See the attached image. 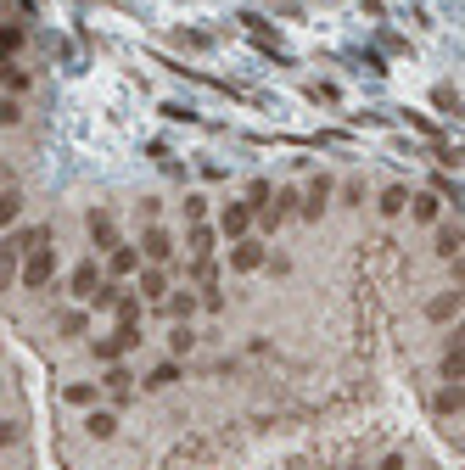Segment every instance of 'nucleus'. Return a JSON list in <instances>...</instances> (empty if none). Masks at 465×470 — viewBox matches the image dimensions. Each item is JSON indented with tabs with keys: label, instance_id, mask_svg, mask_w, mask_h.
I'll list each match as a JSON object with an SVG mask.
<instances>
[{
	"label": "nucleus",
	"instance_id": "20e7f679",
	"mask_svg": "<svg viewBox=\"0 0 465 470\" xmlns=\"http://www.w3.org/2000/svg\"><path fill=\"white\" fill-rule=\"evenodd\" d=\"M219 235H224V241L252 235V207H247V202H224V207H219Z\"/></svg>",
	"mask_w": 465,
	"mask_h": 470
},
{
	"label": "nucleus",
	"instance_id": "2eb2a0df",
	"mask_svg": "<svg viewBox=\"0 0 465 470\" xmlns=\"http://www.w3.org/2000/svg\"><path fill=\"white\" fill-rule=\"evenodd\" d=\"M96 381H68V387H62V403H73V409H90V403H96Z\"/></svg>",
	"mask_w": 465,
	"mask_h": 470
},
{
	"label": "nucleus",
	"instance_id": "72a5a7b5",
	"mask_svg": "<svg viewBox=\"0 0 465 470\" xmlns=\"http://www.w3.org/2000/svg\"><path fill=\"white\" fill-rule=\"evenodd\" d=\"M382 470H404V454H387V459H382Z\"/></svg>",
	"mask_w": 465,
	"mask_h": 470
},
{
	"label": "nucleus",
	"instance_id": "dca6fc26",
	"mask_svg": "<svg viewBox=\"0 0 465 470\" xmlns=\"http://www.w3.org/2000/svg\"><path fill=\"white\" fill-rule=\"evenodd\" d=\"M437 258H454L460 264V219L454 224H437Z\"/></svg>",
	"mask_w": 465,
	"mask_h": 470
},
{
	"label": "nucleus",
	"instance_id": "423d86ee",
	"mask_svg": "<svg viewBox=\"0 0 465 470\" xmlns=\"http://www.w3.org/2000/svg\"><path fill=\"white\" fill-rule=\"evenodd\" d=\"M135 297H140V303H163V297H168V274L157 264H140L135 269Z\"/></svg>",
	"mask_w": 465,
	"mask_h": 470
},
{
	"label": "nucleus",
	"instance_id": "473e14b6",
	"mask_svg": "<svg viewBox=\"0 0 465 470\" xmlns=\"http://www.w3.org/2000/svg\"><path fill=\"white\" fill-rule=\"evenodd\" d=\"M17 442V425H0V448H12Z\"/></svg>",
	"mask_w": 465,
	"mask_h": 470
},
{
	"label": "nucleus",
	"instance_id": "9d476101",
	"mask_svg": "<svg viewBox=\"0 0 465 470\" xmlns=\"http://www.w3.org/2000/svg\"><path fill=\"white\" fill-rule=\"evenodd\" d=\"M197 291H174V297H163V314L174 319V325H191V314H197Z\"/></svg>",
	"mask_w": 465,
	"mask_h": 470
},
{
	"label": "nucleus",
	"instance_id": "4be33fe9",
	"mask_svg": "<svg viewBox=\"0 0 465 470\" xmlns=\"http://www.w3.org/2000/svg\"><path fill=\"white\" fill-rule=\"evenodd\" d=\"M174 381H180V365H157L152 375H146V392H168Z\"/></svg>",
	"mask_w": 465,
	"mask_h": 470
},
{
	"label": "nucleus",
	"instance_id": "a211bd4d",
	"mask_svg": "<svg viewBox=\"0 0 465 470\" xmlns=\"http://www.w3.org/2000/svg\"><path fill=\"white\" fill-rule=\"evenodd\" d=\"M84 432H90V437H96V442H107V437H113V432H118V420H113V415H107V409H96V415H90V420H84Z\"/></svg>",
	"mask_w": 465,
	"mask_h": 470
},
{
	"label": "nucleus",
	"instance_id": "f8f14e48",
	"mask_svg": "<svg viewBox=\"0 0 465 470\" xmlns=\"http://www.w3.org/2000/svg\"><path fill=\"white\" fill-rule=\"evenodd\" d=\"M331 190H336V185L320 174V180L309 185V197H303V207H298V213H303V219H320V213H326V202H331Z\"/></svg>",
	"mask_w": 465,
	"mask_h": 470
},
{
	"label": "nucleus",
	"instance_id": "ddd939ff",
	"mask_svg": "<svg viewBox=\"0 0 465 470\" xmlns=\"http://www.w3.org/2000/svg\"><path fill=\"white\" fill-rule=\"evenodd\" d=\"M404 207L415 213L420 224H437V219H443V197H432V190H420V197H410Z\"/></svg>",
	"mask_w": 465,
	"mask_h": 470
},
{
	"label": "nucleus",
	"instance_id": "a878e982",
	"mask_svg": "<svg viewBox=\"0 0 465 470\" xmlns=\"http://www.w3.org/2000/svg\"><path fill=\"white\" fill-rule=\"evenodd\" d=\"M84 325H90V319H84L79 308H68V314H56V331H62V336H84Z\"/></svg>",
	"mask_w": 465,
	"mask_h": 470
},
{
	"label": "nucleus",
	"instance_id": "aec40b11",
	"mask_svg": "<svg viewBox=\"0 0 465 470\" xmlns=\"http://www.w3.org/2000/svg\"><path fill=\"white\" fill-rule=\"evenodd\" d=\"M404 202H410V190H404V185H387V190H382V202H376V207H382L387 219H398V213H404Z\"/></svg>",
	"mask_w": 465,
	"mask_h": 470
},
{
	"label": "nucleus",
	"instance_id": "39448f33",
	"mask_svg": "<svg viewBox=\"0 0 465 470\" xmlns=\"http://www.w3.org/2000/svg\"><path fill=\"white\" fill-rule=\"evenodd\" d=\"M140 258L163 269L168 258H174V235H168V230H157V224H146V235H140Z\"/></svg>",
	"mask_w": 465,
	"mask_h": 470
},
{
	"label": "nucleus",
	"instance_id": "cd10ccee",
	"mask_svg": "<svg viewBox=\"0 0 465 470\" xmlns=\"http://www.w3.org/2000/svg\"><path fill=\"white\" fill-rule=\"evenodd\" d=\"M113 341H118V353H135L146 336H140V325H118V331H113Z\"/></svg>",
	"mask_w": 465,
	"mask_h": 470
},
{
	"label": "nucleus",
	"instance_id": "412c9836",
	"mask_svg": "<svg viewBox=\"0 0 465 470\" xmlns=\"http://www.w3.org/2000/svg\"><path fill=\"white\" fill-rule=\"evenodd\" d=\"M17 219H23V197H17V190H0V230L17 224Z\"/></svg>",
	"mask_w": 465,
	"mask_h": 470
},
{
	"label": "nucleus",
	"instance_id": "f03ea898",
	"mask_svg": "<svg viewBox=\"0 0 465 470\" xmlns=\"http://www.w3.org/2000/svg\"><path fill=\"white\" fill-rule=\"evenodd\" d=\"M17 281H23L29 291H46V286H56V247H39V252H29V258H23V269H17Z\"/></svg>",
	"mask_w": 465,
	"mask_h": 470
},
{
	"label": "nucleus",
	"instance_id": "393cba45",
	"mask_svg": "<svg viewBox=\"0 0 465 470\" xmlns=\"http://www.w3.org/2000/svg\"><path fill=\"white\" fill-rule=\"evenodd\" d=\"M90 353H96V365H118V358H123L113 336H96V341H90Z\"/></svg>",
	"mask_w": 465,
	"mask_h": 470
},
{
	"label": "nucleus",
	"instance_id": "bb28decb",
	"mask_svg": "<svg viewBox=\"0 0 465 470\" xmlns=\"http://www.w3.org/2000/svg\"><path fill=\"white\" fill-rule=\"evenodd\" d=\"M432 319H449V314H460V291H443V297H432V308H427Z\"/></svg>",
	"mask_w": 465,
	"mask_h": 470
},
{
	"label": "nucleus",
	"instance_id": "2f4dec72",
	"mask_svg": "<svg viewBox=\"0 0 465 470\" xmlns=\"http://www.w3.org/2000/svg\"><path fill=\"white\" fill-rule=\"evenodd\" d=\"M17 118H23V106H17V101H0V123H17Z\"/></svg>",
	"mask_w": 465,
	"mask_h": 470
},
{
	"label": "nucleus",
	"instance_id": "c85d7f7f",
	"mask_svg": "<svg viewBox=\"0 0 465 470\" xmlns=\"http://www.w3.org/2000/svg\"><path fill=\"white\" fill-rule=\"evenodd\" d=\"M168 348H174V353H191V348H197V331H191V325H174V336H168Z\"/></svg>",
	"mask_w": 465,
	"mask_h": 470
},
{
	"label": "nucleus",
	"instance_id": "f704fd0d",
	"mask_svg": "<svg viewBox=\"0 0 465 470\" xmlns=\"http://www.w3.org/2000/svg\"><path fill=\"white\" fill-rule=\"evenodd\" d=\"M0 180H6V174H0Z\"/></svg>",
	"mask_w": 465,
	"mask_h": 470
},
{
	"label": "nucleus",
	"instance_id": "6ab92c4d",
	"mask_svg": "<svg viewBox=\"0 0 465 470\" xmlns=\"http://www.w3.org/2000/svg\"><path fill=\"white\" fill-rule=\"evenodd\" d=\"M269 202H275V190H269V180H252V185H247V207H252V219H258V213H264Z\"/></svg>",
	"mask_w": 465,
	"mask_h": 470
},
{
	"label": "nucleus",
	"instance_id": "6e6552de",
	"mask_svg": "<svg viewBox=\"0 0 465 470\" xmlns=\"http://www.w3.org/2000/svg\"><path fill=\"white\" fill-rule=\"evenodd\" d=\"M185 252H191V258H214V252H219V230L214 224H191V230H185Z\"/></svg>",
	"mask_w": 465,
	"mask_h": 470
},
{
	"label": "nucleus",
	"instance_id": "7ed1b4c3",
	"mask_svg": "<svg viewBox=\"0 0 465 470\" xmlns=\"http://www.w3.org/2000/svg\"><path fill=\"white\" fill-rule=\"evenodd\" d=\"M264 264H269V252H264L258 235H241V241L230 247V269H236V274H252V269H264Z\"/></svg>",
	"mask_w": 465,
	"mask_h": 470
},
{
	"label": "nucleus",
	"instance_id": "1a4fd4ad",
	"mask_svg": "<svg viewBox=\"0 0 465 470\" xmlns=\"http://www.w3.org/2000/svg\"><path fill=\"white\" fill-rule=\"evenodd\" d=\"M135 269H140V247L118 241V247L107 252V274H113V281H123V274H135Z\"/></svg>",
	"mask_w": 465,
	"mask_h": 470
},
{
	"label": "nucleus",
	"instance_id": "f3484780",
	"mask_svg": "<svg viewBox=\"0 0 465 470\" xmlns=\"http://www.w3.org/2000/svg\"><path fill=\"white\" fill-rule=\"evenodd\" d=\"M113 314H118V325H140V297H135V291H118Z\"/></svg>",
	"mask_w": 465,
	"mask_h": 470
},
{
	"label": "nucleus",
	"instance_id": "5701e85b",
	"mask_svg": "<svg viewBox=\"0 0 465 470\" xmlns=\"http://www.w3.org/2000/svg\"><path fill=\"white\" fill-rule=\"evenodd\" d=\"M0 90L23 96V90H29V73H23V68H12V62H0Z\"/></svg>",
	"mask_w": 465,
	"mask_h": 470
},
{
	"label": "nucleus",
	"instance_id": "b1692460",
	"mask_svg": "<svg viewBox=\"0 0 465 470\" xmlns=\"http://www.w3.org/2000/svg\"><path fill=\"white\" fill-rule=\"evenodd\" d=\"M12 51H23V29H17V23H0V62H6Z\"/></svg>",
	"mask_w": 465,
	"mask_h": 470
},
{
	"label": "nucleus",
	"instance_id": "7c9ffc66",
	"mask_svg": "<svg viewBox=\"0 0 465 470\" xmlns=\"http://www.w3.org/2000/svg\"><path fill=\"white\" fill-rule=\"evenodd\" d=\"M185 219H191V224H207V197H185Z\"/></svg>",
	"mask_w": 465,
	"mask_h": 470
},
{
	"label": "nucleus",
	"instance_id": "c756f323",
	"mask_svg": "<svg viewBox=\"0 0 465 470\" xmlns=\"http://www.w3.org/2000/svg\"><path fill=\"white\" fill-rule=\"evenodd\" d=\"M191 281L207 291V286H214V258H191Z\"/></svg>",
	"mask_w": 465,
	"mask_h": 470
},
{
	"label": "nucleus",
	"instance_id": "0eeeda50",
	"mask_svg": "<svg viewBox=\"0 0 465 470\" xmlns=\"http://www.w3.org/2000/svg\"><path fill=\"white\" fill-rule=\"evenodd\" d=\"M90 247L96 252H113L118 247V219H113L107 207H90Z\"/></svg>",
	"mask_w": 465,
	"mask_h": 470
},
{
	"label": "nucleus",
	"instance_id": "c9c22d12",
	"mask_svg": "<svg viewBox=\"0 0 465 470\" xmlns=\"http://www.w3.org/2000/svg\"><path fill=\"white\" fill-rule=\"evenodd\" d=\"M353 470H359V465H353Z\"/></svg>",
	"mask_w": 465,
	"mask_h": 470
},
{
	"label": "nucleus",
	"instance_id": "4468645a",
	"mask_svg": "<svg viewBox=\"0 0 465 470\" xmlns=\"http://www.w3.org/2000/svg\"><path fill=\"white\" fill-rule=\"evenodd\" d=\"M130 381H135V375L123 370V365H107V375H101V392H107V398H118V403H123V398H130Z\"/></svg>",
	"mask_w": 465,
	"mask_h": 470
},
{
	"label": "nucleus",
	"instance_id": "9b49d317",
	"mask_svg": "<svg viewBox=\"0 0 465 470\" xmlns=\"http://www.w3.org/2000/svg\"><path fill=\"white\" fill-rule=\"evenodd\" d=\"M96 286H101V269H96V264H79V269L68 274V291L79 297V303H90V291H96Z\"/></svg>",
	"mask_w": 465,
	"mask_h": 470
},
{
	"label": "nucleus",
	"instance_id": "f257e3e1",
	"mask_svg": "<svg viewBox=\"0 0 465 470\" xmlns=\"http://www.w3.org/2000/svg\"><path fill=\"white\" fill-rule=\"evenodd\" d=\"M39 247H51V230H46V224L12 230L6 241H0V291L17 286V269H23V258H29V252H39Z\"/></svg>",
	"mask_w": 465,
	"mask_h": 470
}]
</instances>
